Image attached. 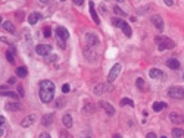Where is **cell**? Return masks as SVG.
Wrapping results in <instances>:
<instances>
[{
    "label": "cell",
    "mask_w": 184,
    "mask_h": 138,
    "mask_svg": "<svg viewBox=\"0 0 184 138\" xmlns=\"http://www.w3.org/2000/svg\"><path fill=\"white\" fill-rule=\"evenodd\" d=\"M56 60H58V56L56 55H47V62H56Z\"/></svg>",
    "instance_id": "35"
},
{
    "label": "cell",
    "mask_w": 184,
    "mask_h": 138,
    "mask_svg": "<svg viewBox=\"0 0 184 138\" xmlns=\"http://www.w3.org/2000/svg\"><path fill=\"white\" fill-rule=\"evenodd\" d=\"M121 22H122V19H118V18H112V25H113V27L119 28V27H121Z\"/></svg>",
    "instance_id": "30"
},
{
    "label": "cell",
    "mask_w": 184,
    "mask_h": 138,
    "mask_svg": "<svg viewBox=\"0 0 184 138\" xmlns=\"http://www.w3.org/2000/svg\"><path fill=\"white\" fill-rule=\"evenodd\" d=\"M74 3H75L77 6H81V5L84 3V0H74Z\"/></svg>",
    "instance_id": "43"
},
{
    "label": "cell",
    "mask_w": 184,
    "mask_h": 138,
    "mask_svg": "<svg viewBox=\"0 0 184 138\" xmlns=\"http://www.w3.org/2000/svg\"><path fill=\"white\" fill-rule=\"evenodd\" d=\"M60 138H72V137H71V134H69V132L62 131V132H60Z\"/></svg>",
    "instance_id": "36"
},
{
    "label": "cell",
    "mask_w": 184,
    "mask_h": 138,
    "mask_svg": "<svg viewBox=\"0 0 184 138\" xmlns=\"http://www.w3.org/2000/svg\"><path fill=\"white\" fill-rule=\"evenodd\" d=\"M161 138H166V137H161Z\"/></svg>",
    "instance_id": "52"
},
{
    "label": "cell",
    "mask_w": 184,
    "mask_h": 138,
    "mask_svg": "<svg viewBox=\"0 0 184 138\" xmlns=\"http://www.w3.org/2000/svg\"><path fill=\"white\" fill-rule=\"evenodd\" d=\"M168 96L177 100H184V88L178 87V85H172L168 88Z\"/></svg>",
    "instance_id": "3"
},
{
    "label": "cell",
    "mask_w": 184,
    "mask_h": 138,
    "mask_svg": "<svg viewBox=\"0 0 184 138\" xmlns=\"http://www.w3.org/2000/svg\"><path fill=\"white\" fill-rule=\"evenodd\" d=\"M112 138H122V137H121V134H113Z\"/></svg>",
    "instance_id": "48"
},
{
    "label": "cell",
    "mask_w": 184,
    "mask_h": 138,
    "mask_svg": "<svg viewBox=\"0 0 184 138\" xmlns=\"http://www.w3.org/2000/svg\"><path fill=\"white\" fill-rule=\"evenodd\" d=\"M5 124H6V119H5L3 116H0V126H3Z\"/></svg>",
    "instance_id": "42"
},
{
    "label": "cell",
    "mask_w": 184,
    "mask_h": 138,
    "mask_svg": "<svg viewBox=\"0 0 184 138\" xmlns=\"http://www.w3.org/2000/svg\"><path fill=\"white\" fill-rule=\"evenodd\" d=\"M165 5L166 6H172L174 5V0H165Z\"/></svg>",
    "instance_id": "44"
},
{
    "label": "cell",
    "mask_w": 184,
    "mask_h": 138,
    "mask_svg": "<svg viewBox=\"0 0 184 138\" xmlns=\"http://www.w3.org/2000/svg\"><path fill=\"white\" fill-rule=\"evenodd\" d=\"M60 2H65V0H60Z\"/></svg>",
    "instance_id": "53"
},
{
    "label": "cell",
    "mask_w": 184,
    "mask_h": 138,
    "mask_svg": "<svg viewBox=\"0 0 184 138\" xmlns=\"http://www.w3.org/2000/svg\"><path fill=\"white\" fill-rule=\"evenodd\" d=\"M15 82H16V80H15V78H9V82H7V84H11V85H13Z\"/></svg>",
    "instance_id": "45"
},
{
    "label": "cell",
    "mask_w": 184,
    "mask_h": 138,
    "mask_svg": "<svg viewBox=\"0 0 184 138\" xmlns=\"http://www.w3.org/2000/svg\"><path fill=\"white\" fill-rule=\"evenodd\" d=\"M34 122H36V116L34 115H30V116H27L22 122H21V126H24V128H28V126H31Z\"/></svg>",
    "instance_id": "14"
},
{
    "label": "cell",
    "mask_w": 184,
    "mask_h": 138,
    "mask_svg": "<svg viewBox=\"0 0 184 138\" xmlns=\"http://www.w3.org/2000/svg\"><path fill=\"white\" fill-rule=\"evenodd\" d=\"M0 24H2V16H0Z\"/></svg>",
    "instance_id": "50"
},
{
    "label": "cell",
    "mask_w": 184,
    "mask_h": 138,
    "mask_svg": "<svg viewBox=\"0 0 184 138\" xmlns=\"http://www.w3.org/2000/svg\"><path fill=\"white\" fill-rule=\"evenodd\" d=\"M38 97L43 103H50L55 97V84L49 80H43L40 82V93Z\"/></svg>",
    "instance_id": "1"
},
{
    "label": "cell",
    "mask_w": 184,
    "mask_h": 138,
    "mask_svg": "<svg viewBox=\"0 0 184 138\" xmlns=\"http://www.w3.org/2000/svg\"><path fill=\"white\" fill-rule=\"evenodd\" d=\"M146 138H156V134H155V132H149V134L146 135Z\"/></svg>",
    "instance_id": "40"
},
{
    "label": "cell",
    "mask_w": 184,
    "mask_h": 138,
    "mask_svg": "<svg viewBox=\"0 0 184 138\" xmlns=\"http://www.w3.org/2000/svg\"><path fill=\"white\" fill-rule=\"evenodd\" d=\"M0 41H2V43H6V44H9L11 47L13 46V44H12V43H11L9 40H7V38H5V37H2V38H0Z\"/></svg>",
    "instance_id": "38"
},
{
    "label": "cell",
    "mask_w": 184,
    "mask_h": 138,
    "mask_svg": "<svg viewBox=\"0 0 184 138\" xmlns=\"http://www.w3.org/2000/svg\"><path fill=\"white\" fill-rule=\"evenodd\" d=\"M3 30H5V31H7V32H11V34H13V32H15V27H13V24H12V22H9V21L3 22Z\"/></svg>",
    "instance_id": "23"
},
{
    "label": "cell",
    "mask_w": 184,
    "mask_h": 138,
    "mask_svg": "<svg viewBox=\"0 0 184 138\" xmlns=\"http://www.w3.org/2000/svg\"><path fill=\"white\" fill-rule=\"evenodd\" d=\"M40 19H41V15H40L38 12H31L30 16H28V22H30L31 25H36Z\"/></svg>",
    "instance_id": "13"
},
{
    "label": "cell",
    "mask_w": 184,
    "mask_h": 138,
    "mask_svg": "<svg viewBox=\"0 0 184 138\" xmlns=\"http://www.w3.org/2000/svg\"><path fill=\"white\" fill-rule=\"evenodd\" d=\"M166 66H168L169 69H178L180 68V62L177 59H168V60H166Z\"/></svg>",
    "instance_id": "19"
},
{
    "label": "cell",
    "mask_w": 184,
    "mask_h": 138,
    "mask_svg": "<svg viewBox=\"0 0 184 138\" xmlns=\"http://www.w3.org/2000/svg\"><path fill=\"white\" fill-rule=\"evenodd\" d=\"M3 134H5V125H3V126H0V137H2Z\"/></svg>",
    "instance_id": "46"
},
{
    "label": "cell",
    "mask_w": 184,
    "mask_h": 138,
    "mask_svg": "<svg viewBox=\"0 0 184 138\" xmlns=\"http://www.w3.org/2000/svg\"><path fill=\"white\" fill-rule=\"evenodd\" d=\"M155 43L158 44V49H159L161 51H163V50H171V49L175 47V43H174L171 38L165 37V35H158V37L155 38Z\"/></svg>",
    "instance_id": "2"
},
{
    "label": "cell",
    "mask_w": 184,
    "mask_h": 138,
    "mask_svg": "<svg viewBox=\"0 0 184 138\" xmlns=\"http://www.w3.org/2000/svg\"><path fill=\"white\" fill-rule=\"evenodd\" d=\"M113 12H115L116 15H121V16H124V15H125V12L122 11L121 7H118V6H115V7H113Z\"/></svg>",
    "instance_id": "31"
},
{
    "label": "cell",
    "mask_w": 184,
    "mask_h": 138,
    "mask_svg": "<svg viewBox=\"0 0 184 138\" xmlns=\"http://www.w3.org/2000/svg\"><path fill=\"white\" fill-rule=\"evenodd\" d=\"M85 40H87V43L90 44V47L99 44V37L96 35L94 32H87V34H85Z\"/></svg>",
    "instance_id": "9"
},
{
    "label": "cell",
    "mask_w": 184,
    "mask_h": 138,
    "mask_svg": "<svg viewBox=\"0 0 184 138\" xmlns=\"http://www.w3.org/2000/svg\"><path fill=\"white\" fill-rule=\"evenodd\" d=\"M89 11H90V15H91V18L94 21V24H100V19H99V16H97V12H96V7H94V3L90 2L89 3Z\"/></svg>",
    "instance_id": "12"
},
{
    "label": "cell",
    "mask_w": 184,
    "mask_h": 138,
    "mask_svg": "<svg viewBox=\"0 0 184 138\" xmlns=\"http://www.w3.org/2000/svg\"><path fill=\"white\" fill-rule=\"evenodd\" d=\"M149 75H150V78H153V80H158V78H162L163 76L162 71L158 69V68H152L150 71H149Z\"/></svg>",
    "instance_id": "15"
},
{
    "label": "cell",
    "mask_w": 184,
    "mask_h": 138,
    "mask_svg": "<svg viewBox=\"0 0 184 138\" xmlns=\"http://www.w3.org/2000/svg\"><path fill=\"white\" fill-rule=\"evenodd\" d=\"M121 69H122V66H121V63H115L112 66V69H111V72H109V75H108V81L109 82H113L116 78H118V75H119V72H121Z\"/></svg>",
    "instance_id": "4"
},
{
    "label": "cell",
    "mask_w": 184,
    "mask_h": 138,
    "mask_svg": "<svg viewBox=\"0 0 184 138\" xmlns=\"http://www.w3.org/2000/svg\"><path fill=\"white\" fill-rule=\"evenodd\" d=\"M112 88V85H111V82H102V84H99V85H96L94 87V94H103V93H106V91H109Z\"/></svg>",
    "instance_id": "8"
},
{
    "label": "cell",
    "mask_w": 184,
    "mask_h": 138,
    "mask_svg": "<svg viewBox=\"0 0 184 138\" xmlns=\"http://www.w3.org/2000/svg\"><path fill=\"white\" fill-rule=\"evenodd\" d=\"M55 32H56V37H58L59 41H66L69 38V32L65 27H58Z\"/></svg>",
    "instance_id": "5"
},
{
    "label": "cell",
    "mask_w": 184,
    "mask_h": 138,
    "mask_svg": "<svg viewBox=\"0 0 184 138\" xmlns=\"http://www.w3.org/2000/svg\"><path fill=\"white\" fill-rule=\"evenodd\" d=\"M38 138H52L49 134H46V132H43V134H40V137Z\"/></svg>",
    "instance_id": "41"
},
{
    "label": "cell",
    "mask_w": 184,
    "mask_h": 138,
    "mask_svg": "<svg viewBox=\"0 0 184 138\" xmlns=\"http://www.w3.org/2000/svg\"><path fill=\"white\" fill-rule=\"evenodd\" d=\"M65 104H66L65 97H59V99H56V100H55V106H56L58 109H62Z\"/></svg>",
    "instance_id": "24"
},
{
    "label": "cell",
    "mask_w": 184,
    "mask_h": 138,
    "mask_svg": "<svg viewBox=\"0 0 184 138\" xmlns=\"http://www.w3.org/2000/svg\"><path fill=\"white\" fill-rule=\"evenodd\" d=\"M84 113H94V110H96V107L91 104V103H89V104H85L84 106Z\"/></svg>",
    "instance_id": "28"
},
{
    "label": "cell",
    "mask_w": 184,
    "mask_h": 138,
    "mask_svg": "<svg viewBox=\"0 0 184 138\" xmlns=\"http://www.w3.org/2000/svg\"><path fill=\"white\" fill-rule=\"evenodd\" d=\"M16 75H18L19 78H25V76L28 75L27 68H25V66H19V68H16Z\"/></svg>",
    "instance_id": "21"
},
{
    "label": "cell",
    "mask_w": 184,
    "mask_h": 138,
    "mask_svg": "<svg viewBox=\"0 0 184 138\" xmlns=\"http://www.w3.org/2000/svg\"><path fill=\"white\" fill-rule=\"evenodd\" d=\"M106 2H118V3H124L125 0H106Z\"/></svg>",
    "instance_id": "47"
},
{
    "label": "cell",
    "mask_w": 184,
    "mask_h": 138,
    "mask_svg": "<svg viewBox=\"0 0 184 138\" xmlns=\"http://www.w3.org/2000/svg\"><path fill=\"white\" fill-rule=\"evenodd\" d=\"M150 21H152V24L155 25L156 30H159V31L163 30V21H162V18H161L159 15H153L152 18H150Z\"/></svg>",
    "instance_id": "10"
},
{
    "label": "cell",
    "mask_w": 184,
    "mask_h": 138,
    "mask_svg": "<svg viewBox=\"0 0 184 138\" xmlns=\"http://www.w3.org/2000/svg\"><path fill=\"white\" fill-rule=\"evenodd\" d=\"M183 135H184V129H181V128L172 129V138H181Z\"/></svg>",
    "instance_id": "25"
},
{
    "label": "cell",
    "mask_w": 184,
    "mask_h": 138,
    "mask_svg": "<svg viewBox=\"0 0 184 138\" xmlns=\"http://www.w3.org/2000/svg\"><path fill=\"white\" fill-rule=\"evenodd\" d=\"M62 124L66 126V128H71L72 126V118H71V115H64L62 116Z\"/></svg>",
    "instance_id": "20"
},
{
    "label": "cell",
    "mask_w": 184,
    "mask_h": 138,
    "mask_svg": "<svg viewBox=\"0 0 184 138\" xmlns=\"http://www.w3.org/2000/svg\"><path fill=\"white\" fill-rule=\"evenodd\" d=\"M69 91H71V87H69L68 84H64V85H62V93H64V94H68Z\"/></svg>",
    "instance_id": "34"
},
{
    "label": "cell",
    "mask_w": 184,
    "mask_h": 138,
    "mask_svg": "<svg viewBox=\"0 0 184 138\" xmlns=\"http://www.w3.org/2000/svg\"><path fill=\"white\" fill-rule=\"evenodd\" d=\"M121 106H130V107H134V101L133 100H131V99H121Z\"/></svg>",
    "instance_id": "26"
},
{
    "label": "cell",
    "mask_w": 184,
    "mask_h": 138,
    "mask_svg": "<svg viewBox=\"0 0 184 138\" xmlns=\"http://www.w3.org/2000/svg\"><path fill=\"white\" fill-rule=\"evenodd\" d=\"M0 96H3V97H11V99H18V94H15V93H12V91H2L0 93Z\"/></svg>",
    "instance_id": "27"
},
{
    "label": "cell",
    "mask_w": 184,
    "mask_h": 138,
    "mask_svg": "<svg viewBox=\"0 0 184 138\" xmlns=\"http://www.w3.org/2000/svg\"><path fill=\"white\" fill-rule=\"evenodd\" d=\"M6 59L9 60V63H15V57H13V51L12 50H9V51H6Z\"/></svg>",
    "instance_id": "29"
},
{
    "label": "cell",
    "mask_w": 184,
    "mask_h": 138,
    "mask_svg": "<svg viewBox=\"0 0 184 138\" xmlns=\"http://www.w3.org/2000/svg\"><path fill=\"white\" fill-rule=\"evenodd\" d=\"M136 82H137V85H138V88H140V90H144V81H143L142 78H137V81H136Z\"/></svg>",
    "instance_id": "32"
},
{
    "label": "cell",
    "mask_w": 184,
    "mask_h": 138,
    "mask_svg": "<svg viewBox=\"0 0 184 138\" xmlns=\"http://www.w3.org/2000/svg\"><path fill=\"white\" fill-rule=\"evenodd\" d=\"M50 51H52L50 44H38L36 47V53L40 55V56H47V55H50Z\"/></svg>",
    "instance_id": "6"
},
{
    "label": "cell",
    "mask_w": 184,
    "mask_h": 138,
    "mask_svg": "<svg viewBox=\"0 0 184 138\" xmlns=\"http://www.w3.org/2000/svg\"><path fill=\"white\" fill-rule=\"evenodd\" d=\"M52 122H53V115H52V113L44 115V116H43V119H41L43 126H50V125H52Z\"/></svg>",
    "instance_id": "17"
},
{
    "label": "cell",
    "mask_w": 184,
    "mask_h": 138,
    "mask_svg": "<svg viewBox=\"0 0 184 138\" xmlns=\"http://www.w3.org/2000/svg\"><path fill=\"white\" fill-rule=\"evenodd\" d=\"M50 35H52V28L50 27H44V37L49 38Z\"/></svg>",
    "instance_id": "33"
},
{
    "label": "cell",
    "mask_w": 184,
    "mask_h": 138,
    "mask_svg": "<svg viewBox=\"0 0 184 138\" xmlns=\"http://www.w3.org/2000/svg\"><path fill=\"white\" fill-rule=\"evenodd\" d=\"M183 80H184V75H183Z\"/></svg>",
    "instance_id": "54"
},
{
    "label": "cell",
    "mask_w": 184,
    "mask_h": 138,
    "mask_svg": "<svg viewBox=\"0 0 184 138\" xmlns=\"http://www.w3.org/2000/svg\"><path fill=\"white\" fill-rule=\"evenodd\" d=\"M119 28L122 30V32L125 34V37H128V38L131 37V34H133V31H131L130 25H128V24H127L125 21H122V22H121V27H119Z\"/></svg>",
    "instance_id": "16"
},
{
    "label": "cell",
    "mask_w": 184,
    "mask_h": 138,
    "mask_svg": "<svg viewBox=\"0 0 184 138\" xmlns=\"http://www.w3.org/2000/svg\"><path fill=\"white\" fill-rule=\"evenodd\" d=\"M85 138H91V137H85Z\"/></svg>",
    "instance_id": "51"
},
{
    "label": "cell",
    "mask_w": 184,
    "mask_h": 138,
    "mask_svg": "<svg viewBox=\"0 0 184 138\" xmlns=\"http://www.w3.org/2000/svg\"><path fill=\"white\" fill-rule=\"evenodd\" d=\"M99 104L102 106V109H105L106 110V113L109 115V116H113L115 115V109H113V106L111 104V103H108V101H105V100H102Z\"/></svg>",
    "instance_id": "11"
},
{
    "label": "cell",
    "mask_w": 184,
    "mask_h": 138,
    "mask_svg": "<svg viewBox=\"0 0 184 138\" xmlns=\"http://www.w3.org/2000/svg\"><path fill=\"white\" fill-rule=\"evenodd\" d=\"M18 93H19V97H24V87L22 85H18Z\"/></svg>",
    "instance_id": "37"
},
{
    "label": "cell",
    "mask_w": 184,
    "mask_h": 138,
    "mask_svg": "<svg viewBox=\"0 0 184 138\" xmlns=\"http://www.w3.org/2000/svg\"><path fill=\"white\" fill-rule=\"evenodd\" d=\"M38 2H40V3H44V5H46V3L49 2V0H38Z\"/></svg>",
    "instance_id": "49"
},
{
    "label": "cell",
    "mask_w": 184,
    "mask_h": 138,
    "mask_svg": "<svg viewBox=\"0 0 184 138\" xmlns=\"http://www.w3.org/2000/svg\"><path fill=\"white\" fill-rule=\"evenodd\" d=\"M166 107V103L165 101H155L153 103V110L155 112H161V110H163Z\"/></svg>",
    "instance_id": "22"
},
{
    "label": "cell",
    "mask_w": 184,
    "mask_h": 138,
    "mask_svg": "<svg viewBox=\"0 0 184 138\" xmlns=\"http://www.w3.org/2000/svg\"><path fill=\"white\" fill-rule=\"evenodd\" d=\"M169 120L175 125H181V124H184V115L177 113V112H171L169 113Z\"/></svg>",
    "instance_id": "7"
},
{
    "label": "cell",
    "mask_w": 184,
    "mask_h": 138,
    "mask_svg": "<svg viewBox=\"0 0 184 138\" xmlns=\"http://www.w3.org/2000/svg\"><path fill=\"white\" fill-rule=\"evenodd\" d=\"M16 18H18L19 21H22L24 19V12H18V13H16Z\"/></svg>",
    "instance_id": "39"
},
{
    "label": "cell",
    "mask_w": 184,
    "mask_h": 138,
    "mask_svg": "<svg viewBox=\"0 0 184 138\" xmlns=\"http://www.w3.org/2000/svg\"><path fill=\"white\" fill-rule=\"evenodd\" d=\"M6 110H11V112H16V110H19L21 109V104L19 103H16V101H12V103H6Z\"/></svg>",
    "instance_id": "18"
}]
</instances>
